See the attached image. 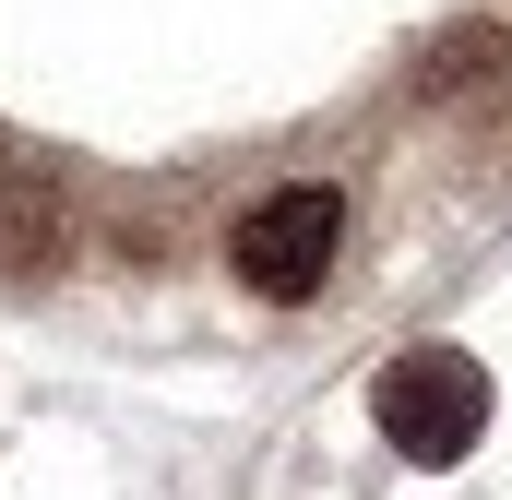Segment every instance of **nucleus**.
<instances>
[{"mask_svg": "<svg viewBox=\"0 0 512 500\" xmlns=\"http://www.w3.org/2000/svg\"><path fill=\"white\" fill-rule=\"evenodd\" d=\"M370 417H382V441L405 465H465L477 441H489V370L465 358V346H405L382 381H370Z\"/></svg>", "mask_w": 512, "mask_h": 500, "instance_id": "f257e3e1", "label": "nucleus"}, {"mask_svg": "<svg viewBox=\"0 0 512 500\" xmlns=\"http://www.w3.org/2000/svg\"><path fill=\"white\" fill-rule=\"evenodd\" d=\"M334 250H346V203L322 179H286V191H262L251 215L227 227V274L251 298H274V310H298V298H322Z\"/></svg>", "mask_w": 512, "mask_h": 500, "instance_id": "f03ea898", "label": "nucleus"}]
</instances>
